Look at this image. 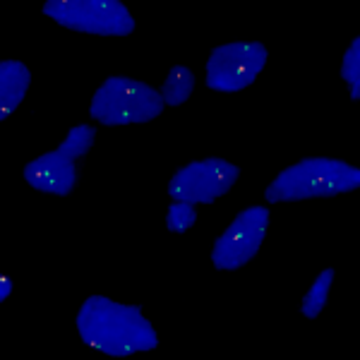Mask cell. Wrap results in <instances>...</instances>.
Segmentation results:
<instances>
[{
  "label": "cell",
  "instance_id": "obj_14",
  "mask_svg": "<svg viewBox=\"0 0 360 360\" xmlns=\"http://www.w3.org/2000/svg\"><path fill=\"white\" fill-rule=\"evenodd\" d=\"M341 77L348 86V96L353 103L360 101V39L356 37L348 44L344 58H341Z\"/></svg>",
  "mask_w": 360,
  "mask_h": 360
},
{
  "label": "cell",
  "instance_id": "obj_12",
  "mask_svg": "<svg viewBox=\"0 0 360 360\" xmlns=\"http://www.w3.org/2000/svg\"><path fill=\"white\" fill-rule=\"evenodd\" d=\"M166 193V190H164ZM168 209H166V229L171 233H190L197 224V205L193 200L176 193H166Z\"/></svg>",
  "mask_w": 360,
  "mask_h": 360
},
{
  "label": "cell",
  "instance_id": "obj_3",
  "mask_svg": "<svg viewBox=\"0 0 360 360\" xmlns=\"http://www.w3.org/2000/svg\"><path fill=\"white\" fill-rule=\"evenodd\" d=\"M266 63V49L259 41L224 44L209 53L205 68V84L219 94H236L245 89L252 72H262Z\"/></svg>",
  "mask_w": 360,
  "mask_h": 360
},
{
  "label": "cell",
  "instance_id": "obj_2",
  "mask_svg": "<svg viewBox=\"0 0 360 360\" xmlns=\"http://www.w3.org/2000/svg\"><path fill=\"white\" fill-rule=\"evenodd\" d=\"M41 13L70 32L91 37H130L135 17L125 0H46Z\"/></svg>",
  "mask_w": 360,
  "mask_h": 360
},
{
  "label": "cell",
  "instance_id": "obj_1",
  "mask_svg": "<svg viewBox=\"0 0 360 360\" xmlns=\"http://www.w3.org/2000/svg\"><path fill=\"white\" fill-rule=\"evenodd\" d=\"M77 334L84 346L111 358H127L159 348V334L142 307L106 295H89L77 310Z\"/></svg>",
  "mask_w": 360,
  "mask_h": 360
},
{
  "label": "cell",
  "instance_id": "obj_10",
  "mask_svg": "<svg viewBox=\"0 0 360 360\" xmlns=\"http://www.w3.org/2000/svg\"><path fill=\"white\" fill-rule=\"evenodd\" d=\"M334 278H336V271L332 266L322 269L315 276V281L310 283L307 293L303 295V300H300V315L305 319H317L322 315L324 305H327V300H329V291H332V286H334Z\"/></svg>",
  "mask_w": 360,
  "mask_h": 360
},
{
  "label": "cell",
  "instance_id": "obj_5",
  "mask_svg": "<svg viewBox=\"0 0 360 360\" xmlns=\"http://www.w3.org/2000/svg\"><path fill=\"white\" fill-rule=\"evenodd\" d=\"M236 219H240V224L245 229L240 233L236 231V233L226 236V243L233 250H226L221 255H212V264L221 271H238L240 266L250 264L257 257L264 245L266 229L271 224V212L264 205H255L243 209Z\"/></svg>",
  "mask_w": 360,
  "mask_h": 360
},
{
  "label": "cell",
  "instance_id": "obj_11",
  "mask_svg": "<svg viewBox=\"0 0 360 360\" xmlns=\"http://www.w3.org/2000/svg\"><path fill=\"white\" fill-rule=\"evenodd\" d=\"M322 173H324V180H327L329 190H332L334 195L353 193V190L360 188V168L346 164V161H341V159H329V156H324Z\"/></svg>",
  "mask_w": 360,
  "mask_h": 360
},
{
  "label": "cell",
  "instance_id": "obj_13",
  "mask_svg": "<svg viewBox=\"0 0 360 360\" xmlns=\"http://www.w3.org/2000/svg\"><path fill=\"white\" fill-rule=\"evenodd\" d=\"M159 91H161L164 103L171 108L188 103V98L193 96V91H195V70L193 68H180V72L164 79V84H161Z\"/></svg>",
  "mask_w": 360,
  "mask_h": 360
},
{
  "label": "cell",
  "instance_id": "obj_9",
  "mask_svg": "<svg viewBox=\"0 0 360 360\" xmlns=\"http://www.w3.org/2000/svg\"><path fill=\"white\" fill-rule=\"evenodd\" d=\"M94 142H96V127L89 123H79L70 127L68 135L63 137L60 147L49 154H41V159L58 161V164H77V161H84L86 154L94 149Z\"/></svg>",
  "mask_w": 360,
  "mask_h": 360
},
{
  "label": "cell",
  "instance_id": "obj_8",
  "mask_svg": "<svg viewBox=\"0 0 360 360\" xmlns=\"http://www.w3.org/2000/svg\"><path fill=\"white\" fill-rule=\"evenodd\" d=\"M32 86V70L20 60H3L0 63V103H5L8 113L22 106L27 91Z\"/></svg>",
  "mask_w": 360,
  "mask_h": 360
},
{
  "label": "cell",
  "instance_id": "obj_6",
  "mask_svg": "<svg viewBox=\"0 0 360 360\" xmlns=\"http://www.w3.org/2000/svg\"><path fill=\"white\" fill-rule=\"evenodd\" d=\"M135 86H137V79L120 77V75L103 79L89 101V118L108 127L135 125L137 108H135V101H132Z\"/></svg>",
  "mask_w": 360,
  "mask_h": 360
},
{
  "label": "cell",
  "instance_id": "obj_4",
  "mask_svg": "<svg viewBox=\"0 0 360 360\" xmlns=\"http://www.w3.org/2000/svg\"><path fill=\"white\" fill-rule=\"evenodd\" d=\"M236 178H240V168L229 166L226 159L190 161L173 173V183L166 188V193L188 197L197 207L214 205L219 197L229 195L236 188Z\"/></svg>",
  "mask_w": 360,
  "mask_h": 360
},
{
  "label": "cell",
  "instance_id": "obj_7",
  "mask_svg": "<svg viewBox=\"0 0 360 360\" xmlns=\"http://www.w3.org/2000/svg\"><path fill=\"white\" fill-rule=\"evenodd\" d=\"M322 159L324 156H305V159L295 161L293 166L283 168L278 176L271 180L269 188L264 190L266 202H303L305 190L317 195L319 178L324 180L322 173Z\"/></svg>",
  "mask_w": 360,
  "mask_h": 360
}]
</instances>
